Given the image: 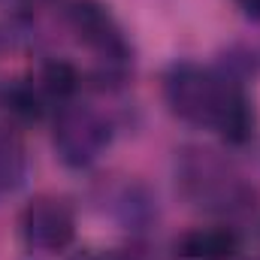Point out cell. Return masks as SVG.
Listing matches in <instances>:
<instances>
[{
    "instance_id": "12",
    "label": "cell",
    "mask_w": 260,
    "mask_h": 260,
    "mask_svg": "<svg viewBox=\"0 0 260 260\" xmlns=\"http://www.w3.org/2000/svg\"><path fill=\"white\" fill-rule=\"evenodd\" d=\"M70 260H142L136 251H118V248H82Z\"/></svg>"
},
{
    "instance_id": "7",
    "label": "cell",
    "mask_w": 260,
    "mask_h": 260,
    "mask_svg": "<svg viewBox=\"0 0 260 260\" xmlns=\"http://www.w3.org/2000/svg\"><path fill=\"white\" fill-rule=\"evenodd\" d=\"M239 236L230 227H197L173 242V260H233Z\"/></svg>"
},
{
    "instance_id": "6",
    "label": "cell",
    "mask_w": 260,
    "mask_h": 260,
    "mask_svg": "<svg viewBox=\"0 0 260 260\" xmlns=\"http://www.w3.org/2000/svg\"><path fill=\"white\" fill-rule=\"evenodd\" d=\"M212 127L221 133L227 145H248L257 133V109L248 97V91L236 82L227 85V94L221 100V109L215 115Z\"/></svg>"
},
{
    "instance_id": "1",
    "label": "cell",
    "mask_w": 260,
    "mask_h": 260,
    "mask_svg": "<svg viewBox=\"0 0 260 260\" xmlns=\"http://www.w3.org/2000/svg\"><path fill=\"white\" fill-rule=\"evenodd\" d=\"M67 24L79 37V43H85L97 55V73H94L97 88L100 91L121 88L133 58H130L127 37L115 21V15L109 12V6L100 0H70Z\"/></svg>"
},
{
    "instance_id": "4",
    "label": "cell",
    "mask_w": 260,
    "mask_h": 260,
    "mask_svg": "<svg viewBox=\"0 0 260 260\" xmlns=\"http://www.w3.org/2000/svg\"><path fill=\"white\" fill-rule=\"evenodd\" d=\"M109 139H112V127L97 109L76 106V103L61 106V112L55 118L52 145H55V154L64 167H70V170L91 167L106 151Z\"/></svg>"
},
{
    "instance_id": "15",
    "label": "cell",
    "mask_w": 260,
    "mask_h": 260,
    "mask_svg": "<svg viewBox=\"0 0 260 260\" xmlns=\"http://www.w3.org/2000/svg\"><path fill=\"white\" fill-rule=\"evenodd\" d=\"M251 260H260V257H251Z\"/></svg>"
},
{
    "instance_id": "14",
    "label": "cell",
    "mask_w": 260,
    "mask_h": 260,
    "mask_svg": "<svg viewBox=\"0 0 260 260\" xmlns=\"http://www.w3.org/2000/svg\"><path fill=\"white\" fill-rule=\"evenodd\" d=\"M27 3H46V0H27Z\"/></svg>"
},
{
    "instance_id": "8",
    "label": "cell",
    "mask_w": 260,
    "mask_h": 260,
    "mask_svg": "<svg viewBox=\"0 0 260 260\" xmlns=\"http://www.w3.org/2000/svg\"><path fill=\"white\" fill-rule=\"evenodd\" d=\"M46 100H49V97L40 91L37 82L12 79V82H6V85L0 88V106H3L12 118H18V121H24V124L40 121V118L46 115Z\"/></svg>"
},
{
    "instance_id": "2",
    "label": "cell",
    "mask_w": 260,
    "mask_h": 260,
    "mask_svg": "<svg viewBox=\"0 0 260 260\" xmlns=\"http://www.w3.org/2000/svg\"><path fill=\"white\" fill-rule=\"evenodd\" d=\"M227 85L230 82L218 70L200 67L194 61H179L164 76V100L176 118L197 127H212Z\"/></svg>"
},
{
    "instance_id": "13",
    "label": "cell",
    "mask_w": 260,
    "mask_h": 260,
    "mask_svg": "<svg viewBox=\"0 0 260 260\" xmlns=\"http://www.w3.org/2000/svg\"><path fill=\"white\" fill-rule=\"evenodd\" d=\"M236 6L242 9V15H245V18L260 21V0H236Z\"/></svg>"
},
{
    "instance_id": "3",
    "label": "cell",
    "mask_w": 260,
    "mask_h": 260,
    "mask_svg": "<svg viewBox=\"0 0 260 260\" xmlns=\"http://www.w3.org/2000/svg\"><path fill=\"white\" fill-rule=\"evenodd\" d=\"M182 188L197 206H206L212 212H239L254 200V191L239 176H233L227 164L200 148L185 151L182 157Z\"/></svg>"
},
{
    "instance_id": "9",
    "label": "cell",
    "mask_w": 260,
    "mask_h": 260,
    "mask_svg": "<svg viewBox=\"0 0 260 260\" xmlns=\"http://www.w3.org/2000/svg\"><path fill=\"white\" fill-rule=\"evenodd\" d=\"M27 148L12 130H0V200L21 191L27 182Z\"/></svg>"
},
{
    "instance_id": "5",
    "label": "cell",
    "mask_w": 260,
    "mask_h": 260,
    "mask_svg": "<svg viewBox=\"0 0 260 260\" xmlns=\"http://www.w3.org/2000/svg\"><path fill=\"white\" fill-rule=\"evenodd\" d=\"M18 227H21L24 245L34 248V251H64L76 239V215H73V209L61 197H52V194L34 197L24 206V212L18 218Z\"/></svg>"
},
{
    "instance_id": "11",
    "label": "cell",
    "mask_w": 260,
    "mask_h": 260,
    "mask_svg": "<svg viewBox=\"0 0 260 260\" xmlns=\"http://www.w3.org/2000/svg\"><path fill=\"white\" fill-rule=\"evenodd\" d=\"M118 218L124 227H142L154 218V206L139 188H127L118 197Z\"/></svg>"
},
{
    "instance_id": "10",
    "label": "cell",
    "mask_w": 260,
    "mask_h": 260,
    "mask_svg": "<svg viewBox=\"0 0 260 260\" xmlns=\"http://www.w3.org/2000/svg\"><path fill=\"white\" fill-rule=\"evenodd\" d=\"M37 85L40 91L49 97V100H61V103H70L76 97V91L82 88V76L79 70L64 61V58H52L40 67V76H37Z\"/></svg>"
}]
</instances>
